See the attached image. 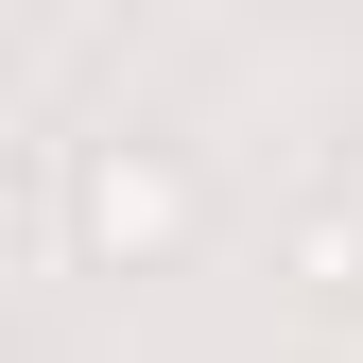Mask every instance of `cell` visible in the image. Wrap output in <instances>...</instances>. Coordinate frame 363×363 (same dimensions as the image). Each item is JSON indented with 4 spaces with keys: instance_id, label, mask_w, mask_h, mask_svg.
Segmentation results:
<instances>
[{
    "instance_id": "6da1fadb",
    "label": "cell",
    "mask_w": 363,
    "mask_h": 363,
    "mask_svg": "<svg viewBox=\"0 0 363 363\" xmlns=\"http://www.w3.org/2000/svg\"><path fill=\"white\" fill-rule=\"evenodd\" d=\"M191 225H208V173L139 139V121H104V139L69 156V242H86V277H156V259H191Z\"/></svg>"
},
{
    "instance_id": "7a4b0ae2",
    "label": "cell",
    "mask_w": 363,
    "mask_h": 363,
    "mask_svg": "<svg viewBox=\"0 0 363 363\" xmlns=\"http://www.w3.org/2000/svg\"><path fill=\"white\" fill-rule=\"evenodd\" d=\"M18 225H35V139L0 121V242H18Z\"/></svg>"
},
{
    "instance_id": "3957f363",
    "label": "cell",
    "mask_w": 363,
    "mask_h": 363,
    "mask_svg": "<svg viewBox=\"0 0 363 363\" xmlns=\"http://www.w3.org/2000/svg\"><path fill=\"white\" fill-rule=\"evenodd\" d=\"M311 363H363V311H329V346H311Z\"/></svg>"
},
{
    "instance_id": "277c9868",
    "label": "cell",
    "mask_w": 363,
    "mask_h": 363,
    "mask_svg": "<svg viewBox=\"0 0 363 363\" xmlns=\"http://www.w3.org/2000/svg\"><path fill=\"white\" fill-rule=\"evenodd\" d=\"M346 225H363V139H346Z\"/></svg>"
}]
</instances>
